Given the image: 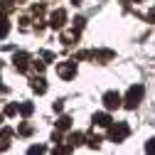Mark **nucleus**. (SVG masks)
I'll return each mask as SVG.
<instances>
[{"instance_id": "3", "label": "nucleus", "mask_w": 155, "mask_h": 155, "mask_svg": "<svg viewBox=\"0 0 155 155\" xmlns=\"http://www.w3.org/2000/svg\"><path fill=\"white\" fill-rule=\"evenodd\" d=\"M57 71H59V76H62V79H71V76L76 74V62L59 64V67H57Z\"/></svg>"}, {"instance_id": "12", "label": "nucleus", "mask_w": 155, "mask_h": 155, "mask_svg": "<svg viewBox=\"0 0 155 155\" xmlns=\"http://www.w3.org/2000/svg\"><path fill=\"white\" fill-rule=\"evenodd\" d=\"M10 10V0H0V12H8Z\"/></svg>"}, {"instance_id": "10", "label": "nucleus", "mask_w": 155, "mask_h": 155, "mask_svg": "<svg viewBox=\"0 0 155 155\" xmlns=\"http://www.w3.org/2000/svg\"><path fill=\"white\" fill-rule=\"evenodd\" d=\"M8 30H10V25H8V20H5L3 15H0V37H5V35H8Z\"/></svg>"}, {"instance_id": "2", "label": "nucleus", "mask_w": 155, "mask_h": 155, "mask_svg": "<svg viewBox=\"0 0 155 155\" xmlns=\"http://www.w3.org/2000/svg\"><path fill=\"white\" fill-rule=\"evenodd\" d=\"M108 135H111V140H113V143H121V140L126 138V135H128V126H126V123H118V126H111Z\"/></svg>"}, {"instance_id": "7", "label": "nucleus", "mask_w": 155, "mask_h": 155, "mask_svg": "<svg viewBox=\"0 0 155 155\" xmlns=\"http://www.w3.org/2000/svg\"><path fill=\"white\" fill-rule=\"evenodd\" d=\"M15 67L20 69V71H25L30 67V57L27 54H15Z\"/></svg>"}, {"instance_id": "1", "label": "nucleus", "mask_w": 155, "mask_h": 155, "mask_svg": "<svg viewBox=\"0 0 155 155\" xmlns=\"http://www.w3.org/2000/svg\"><path fill=\"white\" fill-rule=\"evenodd\" d=\"M140 99H143V86L138 84V86H130V91H128V96H126V108H135L140 104Z\"/></svg>"}, {"instance_id": "11", "label": "nucleus", "mask_w": 155, "mask_h": 155, "mask_svg": "<svg viewBox=\"0 0 155 155\" xmlns=\"http://www.w3.org/2000/svg\"><path fill=\"white\" fill-rule=\"evenodd\" d=\"M71 126V118H69V116H64V118H59V130H67Z\"/></svg>"}, {"instance_id": "8", "label": "nucleus", "mask_w": 155, "mask_h": 155, "mask_svg": "<svg viewBox=\"0 0 155 155\" xmlns=\"http://www.w3.org/2000/svg\"><path fill=\"white\" fill-rule=\"evenodd\" d=\"M94 123H96V126H111V118H108L106 113H96V116H94Z\"/></svg>"}, {"instance_id": "15", "label": "nucleus", "mask_w": 155, "mask_h": 155, "mask_svg": "<svg viewBox=\"0 0 155 155\" xmlns=\"http://www.w3.org/2000/svg\"><path fill=\"white\" fill-rule=\"evenodd\" d=\"M74 3H79V0H74Z\"/></svg>"}, {"instance_id": "9", "label": "nucleus", "mask_w": 155, "mask_h": 155, "mask_svg": "<svg viewBox=\"0 0 155 155\" xmlns=\"http://www.w3.org/2000/svg\"><path fill=\"white\" fill-rule=\"evenodd\" d=\"M32 89H35L37 94H45V91H47V84H45V79H35V81H32Z\"/></svg>"}, {"instance_id": "4", "label": "nucleus", "mask_w": 155, "mask_h": 155, "mask_svg": "<svg viewBox=\"0 0 155 155\" xmlns=\"http://www.w3.org/2000/svg\"><path fill=\"white\" fill-rule=\"evenodd\" d=\"M104 104H106V108H118L121 106V96L116 91H108V94H104Z\"/></svg>"}, {"instance_id": "13", "label": "nucleus", "mask_w": 155, "mask_h": 155, "mask_svg": "<svg viewBox=\"0 0 155 155\" xmlns=\"http://www.w3.org/2000/svg\"><path fill=\"white\" fill-rule=\"evenodd\" d=\"M145 150H148V153H155V138H153V140L145 145Z\"/></svg>"}, {"instance_id": "14", "label": "nucleus", "mask_w": 155, "mask_h": 155, "mask_svg": "<svg viewBox=\"0 0 155 155\" xmlns=\"http://www.w3.org/2000/svg\"><path fill=\"white\" fill-rule=\"evenodd\" d=\"M148 17H150V22H155V8L150 10V15H148Z\"/></svg>"}, {"instance_id": "6", "label": "nucleus", "mask_w": 155, "mask_h": 155, "mask_svg": "<svg viewBox=\"0 0 155 155\" xmlns=\"http://www.w3.org/2000/svg\"><path fill=\"white\" fill-rule=\"evenodd\" d=\"M10 138H12V130L10 128H3L0 130V150H5L10 145Z\"/></svg>"}, {"instance_id": "5", "label": "nucleus", "mask_w": 155, "mask_h": 155, "mask_svg": "<svg viewBox=\"0 0 155 155\" xmlns=\"http://www.w3.org/2000/svg\"><path fill=\"white\" fill-rule=\"evenodd\" d=\"M64 20H67V12H64V10L52 12V27H62V25H64Z\"/></svg>"}]
</instances>
